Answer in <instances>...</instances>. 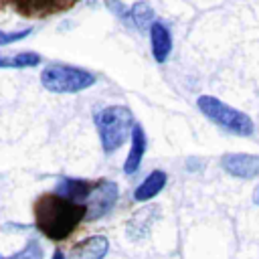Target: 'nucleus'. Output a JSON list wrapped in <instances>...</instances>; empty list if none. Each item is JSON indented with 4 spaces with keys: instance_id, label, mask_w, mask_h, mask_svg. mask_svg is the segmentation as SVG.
Masks as SVG:
<instances>
[{
    "instance_id": "nucleus-4",
    "label": "nucleus",
    "mask_w": 259,
    "mask_h": 259,
    "mask_svg": "<svg viewBox=\"0 0 259 259\" xmlns=\"http://www.w3.org/2000/svg\"><path fill=\"white\" fill-rule=\"evenodd\" d=\"M95 81L97 79L91 71L61 63H53L40 73V83L51 93H79L95 85Z\"/></svg>"
},
{
    "instance_id": "nucleus-8",
    "label": "nucleus",
    "mask_w": 259,
    "mask_h": 259,
    "mask_svg": "<svg viewBox=\"0 0 259 259\" xmlns=\"http://www.w3.org/2000/svg\"><path fill=\"white\" fill-rule=\"evenodd\" d=\"M158 217H160V206L158 204H148V206L136 210L132 214V219L127 221V227H125L127 237L132 241H142L150 233V229L158 221Z\"/></svg>"
},
{
    "instance_id": "nucleus-2",
    "label": "nucleus",
    "mask_w": 259,
    "mask_h": 259,
    "mask_svg": "<svg viewBox=\"0 0 259 259\" xmlns=\"http://www.w3.org/2000/svg\"><path fill=\"white\" fill-rule=\"evenodd\" d=\"M134 113L125 105H107L95 113V125L99 132L101 148L105 154L121 148L134 127Z\"/></svg>"
},
{
    "instance_id": "nucleus-13",
    "label": "nucleus",
    "mask_w": 259,
    "mask_h": 259,
    "mask_svg": "<svg viewBox=\"0 0 259 259\" xmlns=\"http://www.w3.org/2000/svg\"><path fill=\"white\" fill-rule=\"evenodd\" d=\"M89 188H91V182H89V180H81V178H61V180L57 182L55 192L61 194V196H65V198H71V200L83 204V200H85Z\"/></svg>"
},
{
    "instance_id": "nucleus-10",
    "label": "nucleus",
    "mask_w": 259,
    "mask_h": 259,
    "mask_svg": "<svg viewBox=\"0 0 259 259\" xmlns=\"http://www.w3.org/2000/svg\"><path fill=\"white\" fill-rule=\"evenodd\" d=\"M130 138H132V148H130L125 164H123V172L127 176H132V174H136L140 170V164H142L146 148H148V138H146V132H144V127L140 123H134Z\"/></svg>"
},
{
    "instance_id": "nucleus-3",
    "label": "nucleus",
    "mask_w": 259,
    "mask_h": 259,
    "mask_svg": "<svg viewBox=\"0 0 259 259\" xmlns=\"http://www.w3.org/2000/svg\"><path fill=\"white\" fill-rule=\"evenodd\" d=\"M196 107L225 132H231L235 136H251L255 132V123L245 111L227 105L214 95H200L196 99Z\"/></svg>"
},
{
    "instance_id": "nucleus-1",
    "label": "nucleus",
    "mask_w": 259,
    "mask_h": 259,
    "mask_svg": "<svg viewBox=\"0 0 259 259\" xmlns=\"http://www.w3.org/2000/svg\"><path fill=\"white\" fill-rule=\"evenodd\" d=\"M81 221H85V204L65 198L57 192H47L34 202V225L45 237L53 241L67 239Z\"/></svg>"
},
{
    "instance_id": "nucleus-5",
    "label": "nucleus",
    "mask_w": 259,
    "mask_h": 259,
    "mask_svg": "<svg viewBox=\"0 0 259 259\" xmlns=\"http://www.w3.org/2000/svg\"><path fill=\"white\" fill-rule=\"evenodd\" d=\"M119 196V188L113 180H97L91 182V188L83 200L85 204V221H97L101 217H105L117 202Z\"/></svg>"
},
{
    "instance_id": "nucleus-14",
    "label": "nucleus",
    "mask_w": 259,
    "mask_h": 259,
    "mask_svg": "<svg viewBox=\"0 0 259 259\" xmlns=\"http://www.w3.org/2000/svg\"><path fill=\"white\" fill-rule=\"evenodd\" d=\"M152 20H154V10H152V6L148 2L138 0L136 4H132V8H130V24H134L142 32H148Z\"/></svg>"
},
{
    "instance_id": "nucleus-7",
    "label": "nucleus",
    "mask_w": 259,
    "mask_h": 259,
    "mask_svg": "<svg viewBox=\"0 0 259 259\" xmlns=\"http://www.w3.org/2000/svg\"><path fill=\"white\" fill-rule=\"evenodd\" d=\"M221 168L239 180H251L259 176V156L257 154H241L229 152L221 156Z\"/></svg>"
},
{
    "instance_id": "nucleus-20",
    "label": "nucleus",
    "mask_w": 259,
    "mask_h": 259,
    "mask_svg": "<svg viewBox=\"0 0 259 259\" xmlns=\"http://www.w3.org/2000/svg\"><path fill=\"white\" fill-rule=\"evenodd\" d=\"M53 259H65V255H63V251H61V249H57V251L53 253Z\"/></svg>"
},
{
    "instance_id": "nucleus-19",
    "label": "nucleus",
    "mask_w": 259,
    "mask_h": 259,
    "mask_svg": "<svg viewBox=\"0 0 259 259\" xmlns=\"http://www.w3.org/2000/svg\"><path fill=\"white\" fill-rule=\"evenodd\" d=\"M251 198H253V202L259 206V186H255V190H253V194H251Z\"/></svg>"
},
{
    "instance_id": "nucleus-12",
    "label": "nucleus",
    "mask_w": 259,
    "mask_h": 259,
    "mask_svg": "<svg viewBox=\"0 0 259 259\" xmlns=\"http://www.w3.org/2000/svg\"><path fill=\"white\" fill-rule=\"evenodd\" d=\"M166 180H168V176H166L164 170H154V172H150L148 178L134 190V200H138V202H148V200H152L154 196H158V194L162 192V188L166 186Z\"/></svg>"
},
{
    "instance_id": "nucleus-11",
    "label": "nucleus",
    "mask_w": 259,
    "mask_h": 259,
    "mask_svg": "<svg viewBox=\"0 0 259 259\" xmlns=\"http://www.w3.org/2000/svg\"><path fill=\"white\" fill-rule=\"evenodd\" d=\"M109 251V241L103 235H93L79 241L71 249V259H103Z\"/></svg>"
},
{
    "instance_id": "nucleus-18",
    "label": "nucleus",
    "mask_w": 259,
    "mask_h": 259,
    "mask_svg": "<svg viewBox=\"0 0 259 259\" xmlns=\"http://www.w3.org/2000/svg\"><path fill=\"white\" fill-rule=\"evenodd\" d=\"M105 2H107V6L111 8V12H113V14H117L121 20L130 22V8H125L119 0H105Z\"/></svg>"
},
{
    "instance_id": "nucleus-17",
    "label": "nucleus",
    "mask_w": 259,
    "mask_h": 259,
    "mask_svg": "<svg viewBox=\"0 0 259 259\" xmlns=\"http://www.w3.org/2000/svg\"><path fill=\"white\" fill-rule=\"evenodd\" d=\"M30 34V28H22V30H0V47L4 45H10V42H16V40H22Z\"/></svg>"
},
{
    "instance_id": "nucleus-6",
    "label": "nucleus",
    "mask_w": 259,
    "mask_h": 259,
    "mask_svg": "<svg viewBox=\"0 0 259 259\" xmlns=\"http://www.w3.org/2000/svg\"><path fill=\"white\" fill-rule=\"evenodd\" d=\"M81 0H8V4L22 16L30 18H45L53 14H61L73 8Z\"/></svg>"
},
{
    "instance_id": "nucleus-16",
    "label": "nucleus",
    "mask_w": 259,
    "mask_h": 259,
    "mask_svg": "<svg viewBox=\"0 0 259 259\" xmlns=\"http://www.w3.org/2000/svg\"><path fill=\"white\" fill-rule=\"evenodd\" d=\"M45 257V249L40 247L38 241H28L20 251H16L10 257H0V259H42Z\"/></svg>"
},
{
    "instance_id": "nucleus-15",
    "label": "nucleus",
    "mask_w": 259,
    "mask_h": 259,
    "mask_svg": "<svg viewBox=\"0 0 259 259\" xmlns=\"http://www.w3.org/2000/svg\"><path fill=\"white\" fill-rule=\"evenodd\" d=\"M40 61H42V57H40L38 53H32V51L16 53V55H12V57H2V55H0V69H8V67H14V69L36 67Z\"/></svg>"
},
{
    "instance_id": "nucleus-9",
    "label": "nucleus",
    "mask_w": 259,
    "mask_h": 259,
    "mask_svg": "<svg viewBox=\"0 0 259 259\" xmlns=\"http://www.w3.org/2000/svg\"><path fill=\"white\" fill-rule=\"evenodd\" d=\"M148 30H150V45H152V55H154L156 63H166L172 53L170 28L162 20H152Z\"/></svg>"
}]
</instances>
